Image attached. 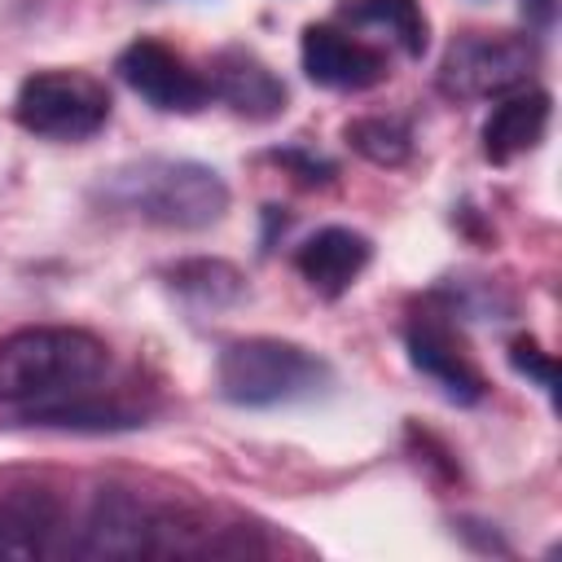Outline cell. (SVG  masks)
Segmentation results:
<instances>
[{
  "label": "cell",
  "instance_id": "6da1fadb",
  "mask_svg": "<svg viewBox=\"0 0 562 562\" xmlns=\"http://www.w3.org/2000/svg\"><path fill=\"white\" fill-rule=\"evenodd\" d=\"M110 369V347L88 329L35 325L0 342V404L26 408V417L70 404Z\"/></svg>",
  "mask_w": 562,
  "mask_h": 562
},
{
  "label": "cell",
  "instance_id": "7a4b0ae2",
  "mask_svg": "<svg viewBox=\"0 0 562 562\" xmlns=\"http://www.w3.org/2000/svg\"><path fill=\"white\" fill-rule=\"evenodd\" d=\"M92 198L105 211L158 228H211L228 211V184L215 167L189 158H140L97 180Z\"/></svg>",
  "mask_w": 562,
  "mask_h": 562
},
{
  "label": "cell",
  "instance_id": "3957f363",
  "mask_svg": "<svg viewBox=\"0 0 562 562\" xmlns=\"http://www.w3.org/2000/svg\"><path fill=\"white\" fill-rule=\"evenodd\" d=\"M329 378L334 373L316 351L281 338H237L220 351V364H215V386L237 408L312 400L316 391L329 386Z\"/></svg>",
  "mask_w": 562,
  "mask_h": 562
},
{
  "label": "cell",
  "instance_id": "277c9868",
  "mask_svg": "<svg viewBox=\"0 0 562 562\" xmlns=\"http://www.w3.org/2000/svg\"><path fill=\"white\" fill-rule=\"evenodd\" d=\"M198 522H189L184 514H171L162 505H149L145 496L127 492V487H101L79 540L70 544V553L79 558H154V553H189Z\"/></svg>",
  "mask_w": 562,
  "mask_h": 562
},
{
  "label": "cell",
  "instance_id": "5b68a950",
  "mask_svg": "<svg viewBox=\"0 0 562 562\" xmlns=\"http://www.w3.org/2000/svg\"><path fill=\"white\" fill-rule=\"evenodd\" d=\"M13 119L40 140H88L110 119V92L83 70H35L13 97Z\"/></svg>",
  "mask_w": 562,
  "mask_h": 562
},
{
  "label": "cell",
  "instance_id": "8992f818",
  "mask_svg": "<svg viewBox=\"0 0 562 562\" xmlns=\"http://www.w3.org/2000/svg\"><path fill=\"white\" fill-rule=\"evenodd\" d=\"M536 70V44L527 35H457L439 61V88L457 101H487L522 88Z\"/></svg>",
  "mask_w": 562,
  "mask_h": 562
},
{
  "label": "cell",
  "instance_id": "52a82bcc",
  "mask_svg": "<svg viewBox=\"0 0 562 562\" xmlns=\"http://www.w3.org/2000/svg\"><path fill=\"white\" fill-rule=\"evenodd\" d=\"M119 79L149 101L162 114H198L202 105H211V83L206 75H198L176 48H167L162 40H132L119 61H114Z\"/></svg>",
  "mask_w": 562,
  "mask_h": 562
},
{
  "label": "cell",
  "instance_id": "ba28073f",
  "mask_svg": "<svg viewBox=\"0 0 562 562\" xmlns=\"http://www.w3.org/2000/svg\"><path fill=\"white\" fill-rule=\"evenodd\" d=\"M404 347H408V360L413 369L452 404H479L487 382L479 373V364L470 360L465 342L457 338V329L448 325L443 312H413V321L404 325Z\"/></svg>",
  "mask_w": 562,
  "mask_h": 562
},
{
  "label": "cell",
  "instance_id": "9c48e42d",
  "mask_svg": "<svg viewBox=\"0 0 562 562\" xmlns=\"http://www.w3.org/2000/svg\"><path fill=\"white\" fill-rule=\"evenodd\" d=\"M299 57H303L307 79L321 88H334V92H364L386 79V57L373 44H364L338 26H307Z\"/></svg>",
  "mask_w": 562,
  "mask_h": 562
},
{
  "label": "cell",
  "instance_id": "30bf717a",
  "mask_svg": "<svg viewBox=\"0 0 562 562\" xmlns=\"http://www.w3.org/2000/svg\"><path fill=\"white\" fill-rule=\"evenodd\" d=\"M211 97L224 101L233 114L250 119V123H268V119H281L285 114V83L281 75L259 61L250 48H224L211 57Z\"/></svg>",
  "mask_w": 562,
  "mask_h": 562
},
{
  "label": "cell",
  "instance_id": "8fae6325",
  "mask_svg": "<svg viewBox=\"0 0 562 562\" xmlns=\"http://www.w3.org/2000/svg\"><path fill=\"white\" fill-rule=\"evenodd\" d=\"M373 259V241L356 228H321L312 233L299 250H294V268L299 277L321 294V299H338L356 285V277L369 268Z\"/></svg>",
  "mask_w": 562,
  "mask_h": 562
},
{
  "label": "cell",
  "instance_id": "7c38bea8",
  "mask_svg": "<svg viewBox=\"0 0 562 562\" xmlns=\"http://www.w3.org/2000/svg\"><path fill=\"white\" fill-rule=\"evenodd\" d=\"M61 531V501L48 487H18L0 496V558L31 562L53 553Z\"/></svg>",
  "mask_w": 562,
  "mask_h": 562
},
{
  "label": "cell",
  "instance_id": "4fadbf2b",
  "mask_svg": "<svg viewBox=\"0 0 562 562\" xmlns=\"http://www.w3.org/2000/svg\"><path fill=\"white\" fill-rule=\"evenodd\" d=\"M549 114H553V101L540 88L505 97L483 123V158L505 167V162L531 154L549 132Z\"/></svg>",
  "mask_w": 562,
  "mask_h": 562
},
{
  "label": "cell",
  "instance_id": "5bb4252c",
  "mask_svg": "<svg viewBox=\"0 0 562 562\" xmlns=\"http://www.w3.org/2000/svg\"><path fill=\"white\" fill-rule=\"evenodd\" d=\"M351 26H369V31H386L408 57L426 53V13L417 0H347L338 9Z\"/></svg>",
  "mask_w": 562,
  "mask_h": 562
},
{
  "label": "cell",
  "instance_id": "9a60e30c",
  "mask_svg": "<svg viewBox=\"0 0 562 562\" xmlns=\"http://www.w3.org/2000/svg\"><path fill=\"white\" fill-rule=\"evenodd\" d=\"M171 285L193 303V307H224L241 294V272L220 259H193L171 268Z\"/></svg>",
  "mask_w": 562,
  "mask_h": 562
},
{
  "label": "cell",
  "instance_id": "2e32d148",
  "mask_svg": "<svg viewBox=\"0 0 562 562\" xmlns=\"http://www.w3.org/2000/svg\"><path fill=\"white\" fill-rule=\"evenodd\" d=\"M342 136H347V145H351L356 154H364V158L378 162V167H400V162L413 154V132H408L400 119H382V114L351 119Z\"/></svg>",
  "mask_w": 562,
  "mask_h": 562
},
{
  "label": "cell",
  "instance_id": "e0dca14e",
  "mask_svg": "<svg viewBox=\"0 0 562 562\" xmlns=\"http://www.w3.org/2000/svg\"><path fill=\"white\" fill-rule=\"evenodd\" d=\"M509 364H514L522 378H531L544 395H553V360H549V351H540L531 338H518V342L509 347Z\"/></svg>",
  "mask_w": 562,
  "mask_h": 562
},
{
  "label": "cell",
  "instance_id": "ac0fdd59",
  "mask_svg": "<svg viewBox=\"0 0 562 562\" xmlns=\"http://www.w3.org/2000/svg\"><path fill=\"white\" fill-rule=\"evenodd\" d=\"M272 158H281L285 167H294L299 171V180H307V184H329L334 180V162L329 158H321V154H303V149H277Z\"/></svg>",
  "mask_w": 562,
  "mask_h": 562
},
{
  "label": "cell",
  "instance_id": "d6986e66",
  "mask_svg": "<svg viewBox=\"0 0 562 562\" xmlns=\"http://www.w3.org/2000/svg\"><path fill=\"white\" fill-rule=\"evenodd\" d=\"M522 9H531L540 26H549V18H553V0H522Z\"/></svg>",
  "mask_w": 562,
  "mask_h": 562
}]
</instances>
